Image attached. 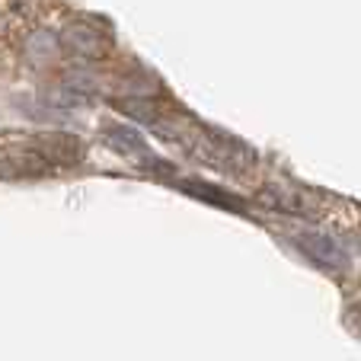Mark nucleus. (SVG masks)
<instances>
[{"label":"nucleus","instance_id":"1","mask_svg":"<svg viewBox=\"0 0 361 361\" xmlns=\"http://www.w3.org/2000/svg\"><path fill=\"white\" fill-rule=\"evenodd\" d=\"M202 135H204L202 157L212 166H221V170L240 176V173H246L252 166V160H256V154H252L243 141H237L233 135H224V131H214V128H202Z\"/></svg>","mask_w":361,"mask_h":361},{"label":"nucleus","instance_id":"2","mask_svg":"<svg viewBox=\"0 0 361 361\" xmlns=\"http://www.w3.org/2000/svg\"><path fill=\"white\" fill-rule=\"evenodd\" d=\"M55 166L48 164V157L42 154L39 141L26 137V141L0 144V176L4 179H26V176H45Z\"/></svg>","mask_w":361,"mask_h":361},{"label":"nucleus","instance_id":"3","mask_svg":"<svg viewBox=\"0 0 361 361\" xmlns=\"http://www.w3.org/2000/svg\"><path fill=\"white\" fill-rule=\"evenodd\" d=\"M294 243H298V250L304 252L310 262H317L320 269H326V272H348V266H352V259H348V252L342 250L339 243H336L329 233H320V231H298L294 233Z\"/></svg>","mask_w":361,"mask_h":361},{"label":"nucleus","instance_id":"4","mask_svg":"<svg viewBox=\"0 0 361 361\" xmlns=\"http://www.w3.org/2000/svg\"><path fill=\"white\" fill-rule=\"evenodd\" d=\"M106 144H109L112 150H118L122 157L141 160V166H147V170H170L164 160H157L150 154L144 135L137 128H131V125H109V128H106Z\"/></svg>","mask_w":361,"mask_h":361},{"label":"nucleus","instance_id":"5","mask_svg":"<svg viewBox=\"0 0 361 361\" xmlns=\"http://www.w3.org/2000/svg\"><path fill=\"white\" fill-rule=\"evenodd\" d=\"M64 42H68V48L74 51L77 58H87V61H99V58L109 55V48H112L109 35H106V32H96V29L90 26L87 20L71 23L68 32H64Z\"/></svg>","mask_w":361,"mask_h":361},{"label":"nucleus","instance_id":"6","mask_svg":"<svg viewBox=\"0 0 361 361\" xmlns=\"http://www.w3.org/2000/svg\"><path fill=\"white\" fill-rule=\"evenodd\" d=\"M176 189L185 192V195H192V198H202V202L214 204V208H224V212H233V214H246L243 198L227 192V189H221V185L204 183V179H179Z\"/></svg>","mask_w":361,"mask_h":361},{"label":"nucleus","instance_id":"7","mask_svg":"<svg viewBox=\"0 0 361 361\" xmlns=\"http://www.w3.org/2000/svg\"><path fill=\"white\" fill-rule=\"evenodd\" d=\"M118 109H122L128 118H137V122L160 125V102L150 99V96H128V99H118Z\"/></svg>","mask_w":361,"mask_h":361},{"label":"nucleus","instance_id":"8","mask_svg":"<svg viewBox=\"0 0 361 361\" xmlns=\"http://www.w3.org/2000/svg\"><path fill=\"white\" fill-rule=\"evenodd\" d=\"M355 314H358V320H361V300H358V304H355Z\"/></svg>","mask_w":361,"mask_h":361}]
</instances>
